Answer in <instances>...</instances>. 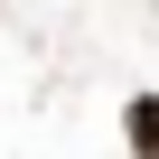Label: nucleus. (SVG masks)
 I'll list each match as a JSON object with an SVG mask.
<instances>
[{
    "mask_svg": "<svg viewBox=\"0 0 159 159\" xmlns=\"http://www.w3.org/2000/svg\"><path fill=\"white\" fill-rule=\"evenodd\" d=\"M122 131H131V159H159V94H131Z\"/></svg>",
    "mask_w": 159,
    "mask_h": 159,
    "instance_id": "f257e3e1",
    "label": "nucleus"
}]
</instances>
